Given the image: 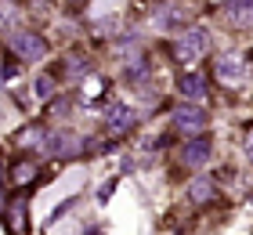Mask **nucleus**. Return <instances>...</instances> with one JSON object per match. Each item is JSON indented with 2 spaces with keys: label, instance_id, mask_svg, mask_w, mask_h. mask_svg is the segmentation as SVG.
<instances>
[{
  "label": "nucleus",
  "instance_id": "21",
  "mask_svg": "<svg viewBox=\"0 0 253 235\" xmlns=\"http://www.w3.org/2000/svg\"><path fill=\"white\" fill-rule=\"evenodd\" d=\"M65 4H69V7H84L87 0H65Z\"/></svg>",
  "mask_w": 253,
  "mask_h": 235
},
{
  "label": "nucleus",
  "instance_id": "4",
  "mask_svg": "<svg viewBox=\"0 0 253 235\" xmlns=\"http://www.w3.org/2000/svg\"><path fill=\"white\" fill-rule=\"evenodd\" d=\"M206 127H210V120H206V112L199 109V105H177L174 109V131L185 134V138H195V134H206Z\"/></svg>",
  "mask_w": 253,
  "mask_h": 235
},
{
  "label": "nucleus",
  "instance_id": "17",
  "mask_svg": "<svg viewBox=\"0 0 253 235\" xmlns=\"http://www.w3.org/2000/svg\"><path fill=\"white\" fill-rule=\"evenodd\" d=\"M33 98H37V101H51L54 98V76L51 73H43V76L33 80Z\"/></svg>",
  "mask_w": 253,
  "mask_h": 235
},
{
  "label": "nucleus",
  "instance_id": "6",
  "mask_svg": "<svg viewBox=\"0 0 253 235\" xmlns=\"http://www.w3.org/2000/svg\"><path fill=\"white\" fill-rule=\"evenodd\" d=\"M210 156H213V141L206 138V134H195V138H188L185 145H181V163H185L188 170L206 167V163H210Z\"/></svg>",
  "mask_w": 253,
  "mask_h": 235
},
{
  "label": "nucleus",
  "instance_id": "15",
  "mask_svg": "<svg viewBox=\"0 0 253 235\" xmlns=\"http://www.w3.org/2000/svg\"><path fill=\"white\" fill-rule=\"evenodd\" d=\"M156 22H159V26H167V29H170V26H181V29H185V7L174 4V0H167V4L156 11Z\"/></svg>",
  "mask_w": 253,
  "mask_h": 235
},
{
  "label": "nucleus",
  "instance_id": "2",
  "mask_svg": "<svg viewBox=\"0 0 253 235\" xmlns=\"http://www.w3.org/2000/svg\"><path fill=\"white\" fill-rule=\"evenodd\" d=\"M246 76H250V58L239 54V51H228L213 62V80L224 87H243Z\"/></svg>",
  "mask_w": 253,
  "mask_h": 235
},
{
  "label": "nucleus",
  "instance_id": "5",
  "mask_svg": "<svg viewBox=\"0 0 253 235\" xmlns=\"http://www.w3.org/2000/svg\"><path fill=\"white\" fill-rule=\"evenodd\" d=\"M15 145L22 152H33V156H47L51 152V131L43 123H29V127H22L15 134Z\"/></svg>",
  "mask_w": 253,
  "mask_h": 235
},
{
  "label": "nucleus",
  "instance_id": "12",
  "mask_svg": "<svg viewBox=\"0 0 253 235\" xmlns=\"http://www.w3.org/2000/svg\"><path fill=\"white\" fill-rule=\"evenodd\" d=\"M148 73H152V58L148 54L126 58V65H123V80L126 84H141V80H148Z\"/></svg>",
  "mask_w": 253,
  "mask_h": 235
},
{
  "label": "nucleus",
  "instance_id": "9",
  "mask_svg": "<svg viewBox=\"0 0 253 235\" xmlns=\"http://www.w3.org/2000/svg\"><path fill=\"white\" fill-rule=\"evenodd\" d=\"M185 195H188V203L206 206V203H213V199H217V185H213L210 174H195V178L185 185Z\"/></svg>",
  "mask_w": 253,
  "mask_h": 235
},
{
  "label": "nucleus",
  "instance_id": "22",
  "mask_svg": "<svg viewBox=\"0 0 253 235\" xmlns=\"http://www.w3.org/2000/svg\"><path fill=\"white\" fill-rule=\"evenodd\" d=\"M87 235H101V228H87Z\"/></svg>",
  "mask_w": 253,
  "mask_h": 235
},
{
  "label": "nucleus",
  "instance_id": "14",
  "mask_svg": "<svg viewBox=\"0 0 253 235\" xmlns=\"http://www.w3.org/2000/svg\"><path fill=\"white\" fill-rule=\"evenodd\" d=\"M224 7H228V18H232L239 29L253 26V0H224Z\"/></svg>",
  "mask_w": 253,
  "mask_h": 235
},
{
  "label": "nucleus",
  "instance_id": "19",
  "mask_svg": "<svg viewBox=\"0 0 253 235\" xmlns=\"http://www.w3.org/2000/svg\"><path fill=\"white\" fill-rule=\"evenodd\" d=\"M112 188H116V181H109V185H101V192H98V199H101V203H105V199L112 195Z\"/></svg>",
  "mask_w": 253,
  "mask_h": 235
},
{
  "label": "nucleus",
  "instance_id": "3",
  "mask_svg": "<svg viewBox=\"0 0 253 235\" xmlns=\"http://www.w3.org/2000/svg\"><path fill=\"white\" fill-rule=\"evenodd\" d=\"M11 51H15L18 62H40L47 54V40L37 29H15L11 33Z\"/></svg>",
  "mask_w": 253,
  "mask_h": 235
},
{
  "label": "nucleus",
  "instance_id": "18",
  "mask_svg": "<svg viewBox=\"0 0 253 235\" xmlns=\"http://www.w3.org/2000/svg\"><path fill=\"white\" fill-rule=\"evenodd\" d=\"M4 181H7V159L0 152V210H4Z\"/></svg>",
  "mask_w": 253,
  "mask_h": 235
},
{
  "label": "nucleus",
  "instance_id": "16",
  "mask_svg": "<svg viewBox=\"0 0 253 235\" xmlns=\"http://www.w3.org/2000/svg\"><path fill=\"white\" fill-rule=\"evenodd\" d=\"M22 22V7L15 0H0V29H18Z\"/></svg>",
  "mask_w": 253,
  "mask_h": 235
},
{
  "label": "nucleus",
  "instance_id": "23",
  "mask_svg": "<svg viewBox=\"0 0 253 235\" xmlns=\"http://www.w3.org/2000/svg\"><path fill=\"white\" fill-rule=\"evenodd\" d=\"M217 4H224V0H217Z\"/></svg>",
  "mask_w": 253,
  "mask_h": 235
},
{
  "label": "nucleus",
  "instance_id": "7",
  "mask_svg": "<svg viewBox=\"0 0 253 235\" xmlns=\"http://www.w3.org/2000/svg\"><path fill=\"white\" fill-rule=\"evenodd\" d=\"M134 127H137V112L130 109V105H123V101L109 105V112H105V131H109L112 138H126Z\"/></svg>",
  "mask_w": 253,
  "mask_h": 235
},
{
  "label": "nucleus",
  "instance_id": "20",
  "mask_svg": "<svg viewBox=\"0 0 253 235\" xmlns=\"http://www.w3.org/2000/svg\"><path fill=\"white\" fill-rule=\"evenodd\" d=\"M246 156L253 159V127H250V131H246Z\"/></svg>",
  "mask_w": 253,
  "mask_h": 235
},
{
  "label": "nucleus",
  "instance_id": "10",
  "mask_svg": "<svg viewBox=\"0 0 253 235\" xmlns=\"http://www.w3.org/2000/svg\"><path fill=\"white\" fill-rule=\"evenodd\" d=\"M4 214H7V228L15 235H29V206H26V199H22V195L11 199Z\"/></svg>",
  "mask_w": 253,
  "mask_h": 235
},
{
  "label": "nucleus",
  "instance_id": "1",
  "mask_svg": "<svg viewBox=\"0 0 253 235\" xmlns=\"http://www.w3.org/2000/svg\"><path fill=\"white\" fill-rule=\"evenodd\" d=\"M206 47H210V33H206V26H185L181 37L174 40V62L195 65L206 54Z\"/></svg>",
  "mask_w": 253,
  "mask_h": 235
},
{
  "label": "nucleus",
  "instance_id": "8",
  "mask_svg": "<svg viewBox=\"0 0 253 235\" xmlns=\"http://www.w3.org/2000/svg\"><path fill=\"white\" fill-rule=\"evenodd\" d=\"M177 94L185 101H192V105H203L206 98H210V87H206V76L203 73H185L177 80Z\"/></svg>",
  "mask_w": 253,
  "mask_h": 235
},
{
  "label": "nucleus",
  "instance_id": "13",
  "mask_svg": "<svg viewBox=\"0 0 253 235\" xmlns=\"http://www.w3.org/2000/svg\"><path fill=\"white\" fill-rule=\"evenodd\" d=\"M87 73H90V58H87V54L73 51V54L62 58V76H65V80H84Z\"/></svg>",
  "mask_w": 253,
  "mask_h": 235
},
{
  "label": "nucleus",
  "instance_id": "11",
  "mask_svg": "<svg viewBox=\"0 0 253 235\" xmlns=\"http://www.w3.org/2000/svg\"><path fill=\"white\" fill-rule=\"evenodd\" d=\"M37 174H40L37 159H18V163H11V167H7V181L15 188H26V185L37 181Z\"/></svg>",
  "mask_w": 253,
  "mask_h": 235
}]
</instances>
